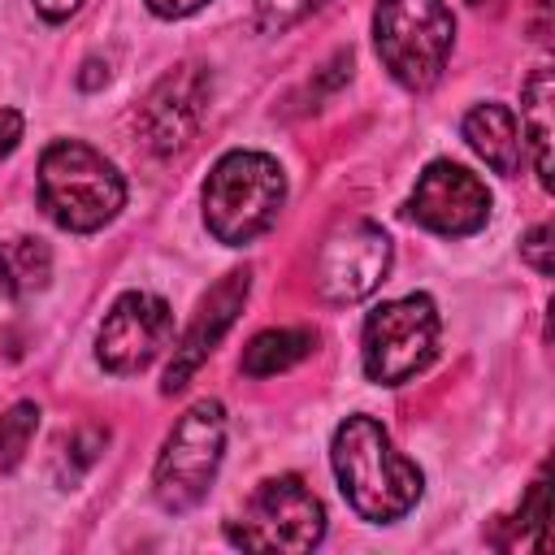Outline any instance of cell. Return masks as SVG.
I'll use <instances>...</instances> for the list:
<instances>
[{"label":"cell","mask_w":555,"mask_h":555,"mask_svg":"<svg viewBox=\"0 0 555 555\" xmlns=\"http://www.w3.org/2000/svg\"><path fill=\"white\" fill-rule=\"evenodd\" d=\"M386 269H390V238L373 221H351V225L334 230L330 243L321 247L317 291L330 304H356L369 291H377Z\"/></svg>","instance_id":"30bf717a"},{"label":"cell","mask_w":555,"mask_h":555,"mask_svg":"<svg viewBox=\"0 0 555 555\" xmlns=\"http://www.w3.org/2000/svg\"><path fill=\"white\" fill-rule=\"evenodd\" d=\"M52 256L39 238H9L0 243V299H22L48 282Z\"/></svg>","instance_id":"9a60e30c"},{"label":"cell","mask_w":555,"mask_h":555,"mask_svg":"<svg viewBox=\"0 0 555 555\" xmlns=\"http://www.w3.org/2000/svg\"><path fill=\"white\" fill-rule=\"evenodd\" d=\"M247 286H251V273H247V269H234V273H225V278L204 295L195 321L186 325V334H182V343H178V351H173V360H169V369H165V390H169V395L191 382V373L208 360V351H212V347L221 343V334L234 325V317H238V308H243V299H247Z\"/></svg>","instance_id":"7c38bea8"},{"label":"cell","mask_w":555,"mask_h":555,"mask_svg":"<svg viewBox=\"0 0 555 555\" xmlns=\"http://www.w3.org/2000/svg\"><path fill=\"white\" fill-rule=\"evenodd\" d=\"M373 35L390 78L403 82L408 91H425L438 82L451 56L455 17L447 0H377Z\"/></svg>","instance_id":"277c9868"},{"label":"cell","mask_w":555,"mask_h":555,"mask_svg":"<svg viewBox=\"0 0 555 555\" xmlns=\"http://www.w3.org/2000/svg\"><path fill=\"white\" fill-rule=\"evenodd\" d=\"M39 204L56 225L91 234L117 217L126 204V182L95 147L61 139L39 156Z\"/></svg>","instance_id":"7a4b0ae2"},{"label":"cell","mask_w":555,"mask_h":555,"mask_svg":"<svg viewBox=\"0 0 555 555\" xmlns=\"http://www.w3.org/2000/svg\"><path fill=\"white\" fill-rule=\"evenodd\" d=\"M412 217L434 234H473L490 217V191L455 160H434L412 191Z\"/></svg>","instance_id":"8fae6325"},{"label":"cell","mask_w":555,"mask_h":555,"mask_svg":"<svg viewBox=\"0 0 555 555\" xmlns=\"http://www.w3.org/2000/svg\"><path fill=\"white\" fill-rule=\"evenodd\" d=\"M169 334H173L169 304L147 291H130L108 308L95 338V356L108 373H139L160 356Z\"/></svg>","instance_id":"9c48e42d"},{"label":"cell","mask_w":555,"mask_h":555,"mask_svg":"<svg viewBox=\"0 0 555 555\" xmlns=\"http://www.w3.org/2000/svg\"><path fill=\"white\" fill-rule=\"evenodd\" d=\"M520 117L529 126L533 152H538V178L542 186H551V69H533V78L520 87Z\"/></svg>","instance_id":"2e32d148"},{"label":"cell","mask_w":555,"mask_h":555,"mask_svg":"<svg viewBox=\"0 0 555 555\" xmlns=\"http://www.w3.org/2000/svg\"><path fill=\"white\" fill-rule=\"evenodd\" d=\"M199 4H208V0H147V9H152L156 17H186V13H195Z\"/></svg>","instance_id":"44dd1931"},{"label":"cell","mask_w":555,"mask_h":555,"mask_svg":"<svg viewBox=\"0 0 555 555\" xmlns=\"http://www.w3.org/2000/svg\"><path fill=\"white\" fill-rule=\"evenodd\" d=\"M546 243H551V225H538L529 238H525V256H529V264L546 278L551 273V260H546Z\"/></svg>","instance_id":"d6986e66"},{"label":"cell","mask_w":555,"mask_h":555,"mask_svg":"<svg viewBox=\"0 0 555 555\" xmlns=\"http://www.w3.org/2000/svg\"><path fill=\"white\" fill-rule=\"evenodd\" d=\"M35 429H39V408L35 403H17V408H9L0 416V473H9L22 460V451L30 447Z\"/></svg>","instance_id":"e0dca14e"},{"label":"cell","mask_w":555,"mask_h":555,"mask_svg":"<svg viewBox=\"0 0 555 555\" xmlns=\"http://www.w3.org/2000/svg\"><path fill=\"white\" fill-rule=\"evenodd\" d=\"M312 347H317V334L304 325L299 330H264L243 347V373L247 377H273L282 369L299 364Z\"/></svg>","instance_id":"5bb4252c"},{"label":"cell","mask_w":555,"mask_h":555,"mask_svg":"<svg viewBox=\"0 0 555 555\" xmlns=\"http://www.w3.org/2000/svg\"><path fill=\"white\" fill-rule=\"evenodd\" d=\"M473 4H486V0H473Z\"/></svg>","instance_id":"603a6c76"},{"label":"cell","mask_w":555,"mask_h":555,"mask_svg":"<svg viewBox=\"0 0 555 555\" xmlns=\"http://www.w3.org/2000/svg\"><path fill=\"white\" fill-rule=\"evenodd\" d=\"M225 533L247 551H312L325 533V507L295 473L269 477L256 486L243 516L225 525Z\"/></svg>","instance_id":"8992f818"},{"label":"cell","mask_w":555,"mask_h":555,"mask_svg":"<svg viewBox=\"0 0 555 555\" xmlns=\"http://www.w3.org/2000/svg\"><path fill=\"white\" fill-rule=\"evenodd\" d=\"M78 4H82V0H35V9H39L48 22H61V17H69Z\"/></svg>","instance_id":"7402d4cb"},{"label":"cell","mask_w":555,"mask_h":555,"mask_svg":"<svg viewBox=\"0 0 555 555\" xmlns=\"http://www.w3.org/2000/svg\"><path fill=\"white\" fill-rule=\"evenodd\" d=\"M17 139H22V113L17 108H0V160L17 147Z\"/></svg>","instance_id":"ffe728a7"},{"label":"cell","mask_w":555,"mask_h":555,"mask_svg":"<svg viewBox=\"0 0 555 555\" xmlns=\"http://www.w3.org/2000/svg\"><path fill=\"white\" fill-rule=\"evenodd\" d=\"M325 0H256V17L264 30H282L299 17H308L312 9H321Z\"/></svg>","instance_id":"ac0fdd59"},{"label":"cell","mask_w":555,"mask_h":555,"mask_svg":"<svg viewBox=\"0 0 555 555\" xmlns=\"http://www.w3.org/2000/svg\"><path fill=\"white\" fill-rule=\"evenodd\" d=\"M525 126H516L507 104H477L464 117V139L468 147L494 169V173H516L525 160Z\"/></svg>","instance_id":"4fadbf2b"},{"label":"cell","mask_w":555,"mask_h":555,"mask_svg":"<svg viewBox=\"0 0 555 555\" xmlns=\"http://www.w3.org/2000/svg\"><path fill=\"white\" fill-rule=\"evenodd\" d=\"M221 447H225V412L217 399H199L195 408L182 412L156 460V499L165 512H186L208 494L212 473L221 464Z\"/></svg>","instance_id":"5b68a950"},{"label":"cell","mask_w":555,"mask_h":555,"mask_svg":"<svg viewBox=\"0 0 555 555\" xmlns=\"http://www.w3.org/2000/svg\"><path fill=\"white\" fill-rule=\"evenodd\" d=\"M286 178L264 152H225L204 182V221L217 243L243 247L278 221Z\"/></svg>","instance_id":"3957f363"},{"label":"cell","mask_w":555,"mask_h":555,"mask_svg":"<svg viewBox=\"0 0 555 555\" xmlns=\"http://www.w3.org/2000/svg\"><path fill=\"white\" fill-rule=\"evenodd\" d=\"M438 347V312L429 295H403L369 312L364 321V373L382 386L416 377Z\"/></svg>","instance_id":"52a82bcc"},{"label":"cell","mask_w":555,"mask_h":555,"mask_svg":"<svg viewBox=\"0 0 555 555\" xmlns=\"http://www.w3.org/2000/svg\"><path fill=\"white\" fill-rule=\"evenodd\" d=\"M208 91H212V78H208L204 65H178V69H169V74L147 91V100L139 104L134 126H139L143 147L156 152V156L182 152V147L195 139L199 121H204Z\"/></svg>","instance_id":"ba28073f"},{"label":"cell","mask_w":555,"mask_h":555,"mask_svg":"<svg viewBox=\"0 0 555 555\" xmlns=\"http://www.w3.org/2000/svg\"><path fill=\"white\" fill-rule=\"evenodd\" d=\"M338 486L364 520H399L421 499V468L403 460L373 416H347L330 447Z\"/></svg>","instance_id":"6da1fadb"}]
</instances>
